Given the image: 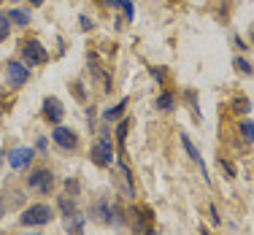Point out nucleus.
Here are the masks:
<instances>
[{
  "instance_id": "obj_14",
  "label": "nucleus",
  "mask_w": 254,
  "mask_h": 235,
  "mask_svg": "<svg viewBox=\"0 0 254 235\" xmlns=\"http://www.w3.org/2000/svg\"><path fill=\"white\" fill-rule=\"evenodd\" d=\"M92 216H98L100 222H111V208H108V203H106V200H100L98 206L92 208Z\"/></svg>"
},
{
  "instance_id": "obj_6",
  "label": "nucleus",
  "mask_w": 254,
  "mask_h": 235,
  "mask_svg": "<svg viewBox=\"0 0 254 235\" xmlns=\"http://www.w3.org/2000/svg\"><path fill=\"white\" fill-rule=\"evenodd\" d=\"M5 76H8L11 87H22V84H27V78H30V68L25 62H8L5 65Z\"/></svg>"
},
{
  "instance_id": "obj_9",
  "label": "nucleus",
  "mask_w": 254,
  "mask_h": 235,
  "mask_svg": "<svg viewBox=\"0 0 254 235\" xmlns=\"http://www.w3.org/2000/svg\"><path fill=\"white\" fill-rule=\"evenodd\" d=\"M44 114H46V119L54 124H60L63 122V117H65V111H63V103H60L57 98H46L44 100Z\"/></svg>"
},
{
  "instance_id": "obj_12",
  "label": "nucleus",
  "mask_w": 254,
  "mask_h": 235,
  "mask_svg": "<svg viewBox=\"0 0 254 235\" xmlns=\"http://www.w3.org/2000/svg\"><path fill=\"white\" fill-rule=\"evenodd\" d=\"M125 108H127V100H119L117 106L106 108V114H103V119H106V122H114V119H119V117L125 114Z\"/></svg>"
},
{
  "instance_id": "obj_3",
  "label": "nucleus",
  "mask_w": 254,
  "mask_h": 235,
  "mask_svg": "<svg viewBox=\"0 0 254 235\" xmlns=\"http://www.w3.org/2000/svg\"><path fill=\"white\" fill-rule=\"evenodd\" d=\"M52 184H54V176H52V171H46V168L35 171L33 176L27 178L30 189H38V192H44V195H49V192H52Z\"/></svg>"
},
{
  "instance_id": "obj_17",
  "label": "nucleus",
  "mask_w": 254,
  "mask_h": 235,
  "mask_svg": "<svg viewBox=\"0 0 254 235\" xmlns=\"http://www.w3.org/2000/svg\"><path fill=\"white\" fill-rule=\"evenodd\" d=\"M114 5H119V8L125 11L127 22H132V19H135V8H132V3H130V0H114Z\"/></svg>"
},
{
  "instance_id": "obj_2",
  "label": "nucleus",
  "mask_w": 254,
  "mask_h": 235,
  "mask_svg": "<svg viewBox=\"0 0 254 235\" xmlns=\"http://www.w3.org/2000/svg\"><path fill=\"white\" fill-rule=\"evenodd\" d=\"M92 162H98V165H103V168H108L114 162V143L108 141V135H103L92 146Z\"/></svg>"
},
{
  "instance_id": "obj_24",
  "label": "nucleus",
  "mask_w": 254,
  "mask_h": 235,
  "mask_svg": "<svg viewBox=\"0 0 254 235\" xmlns=\"http://www.w3.org/2000/svg\"><path fill=\"white\" fill-rule=\"evenodd\" d=\"M235 106H238V108H235L238 114H246V111H249V100H238Z\"/></svg>"
},
{
  "instance_id": "obj_11",
  "label": "nucleus",
  "mask_w": 254,
  "mask_h": 235,
  "mask_svg": "<svg viewBox=\"0 0 254 235\" xmlns=\"http://www.w3.org/2000/svg\"><path fill=\"white\" fill-rule=\"evenodd\" d=\"M68 233L70 235H84V216L78 214V211L73 216H68Z\"/></svg>"
},
{
  "instance_id": "obj_13",
  "label": "nucleus",
  "mask_w": 254,
  "mask_h": 235,
  "mask_svg": "<svg viewBox=\"0 0 254 235\" xmlns=\"http://www.w3.org/2000/svg\"><path fill=\"white\" fill-rule=\"evenodd\" d=\"M119 171H122V178H125V192H127V197H135V186H132V173H130V168L125 165H119Z\"/></svg>"
},
{
  "instance_id": "obj_10",
  "label": "nucleus",
  "mask_w": 254,
  "mask_h": 235,
  "mask_svg": "<svg viewBox=\"0 0 254 235\" xmlns=\"http://www.w3.org/2000/svg\"><path fill=\"white\" fill-rule=\"evenodd\" d=\"M5 19L8 22H16V25H30V22H33V16H30V11H25V8H11L8 14H5Z\"/></svg>"
},
{
  "instance_id": "obj_21",
  "label": "nucleus",
  "mask_w": 254,
  "mask_h": 235,
  "mask_svg": "<svg viewBox=\"0 0 254 235\" xmlns=\"http://www.w3.org/2000/svg\"><path fill=\"white\" fill-rule=\"evenodd\" d=\"M127 127H130V122H119V127H117V138H119V149H122V143H125Z\"/></svg>"
},
{
  "instance_id": "obj_29",
  "label": "nucleus",
  "mask_w": 254,
  "mask_h": 235,
  "mask_svg": "<svg viewBox=\"0 0 254 235\" xmlns=\"http://www.w3.org/2000/svg\"><path fill=\"white\" fill-rule=\"evenodd\" d=\"M100 3H106V5H114V0H100Z\"/></svg>"
},
{
  "instance_id": "obj_25",
  "label": "nucleus",
  "mask_w": 254,
  "mask_h": 235,
  "mask_svg": "<svg viewBox=\"0 0 254 235\" xmlns=\"http://www.w3.org/2000/svg\"><path fill=\"white\" fill-rule=\"evenodd\" d=\"M211 219H214V225H222V216H219V211H216V206H211Z\"/></svg>"
},
{
  "instance_id": "obj_20",
  "label": "nucleus",
  "mask_w": 254,
  "mask_h": 235,
  "mask_svg": "<svg viewBox=\"0 0 254 235\" xmlns=\"http://www.w3.org/2000/svg\"><path fill=\"white\" fill-rule=\"evenodd\" d=\"M60 208L65 211V216H73V214H76V206H73V200H68V197H60Z\"/></svg>"
},
{
  "instance_id": "obj_26",
  "label": "nucleus",
  "mask_w": 254,
  "mask_h": 235,
  "mask_svg": "<svg viewBox=\"0 0 254 235\" xmlns=\"http://www.w3.org/2000/svg\"><path fill=\"white\" fill-rule=\"evenodd\" d=\"M78 22H81V30H92V22H89V16H81Z\"/></svg>"
},
{
  "instance_id": "obj_31",
  "label": "nucleus",
  "mask_w": 254,
  "mask_h": 235,
  "mask_svg": "<svg viewBox=\"0 0 254 235\" xmlns=\"http://www.w3.org/2000/svg\"><path fill=\"white\" fill-rule=\"evenodd\" d=\"M0 216H3V200H0Z\"/></svg>"
},
{
  "instance_id": "obj_1",
  "label": "nucleus",
  "mask_w": 254,
  "mask_h": 235,
  "mask_svg": "<svg viewBox=\"0 0 254 235\" xmlns=\"http://www.w3.org/2000/svg\"><path fill=\"white\" fill-rule=\"evenodd\" d=\"M54 219V211L52 206H46V203H35V206H30L22 211L19 222L25 227H41V225H49V222Z\"/></svg>"
},
{
  "instance_id": "obj_23",
  "label": "nucleus",
  "mask_w": 254,
  "mask_h": 235,
  "mask_svg": "<svg viewBox=\"0 0 254 235\" xmlns=\"http://www.w3.org/2000/svg\"><path fill=\"white\" fill-rule=\"evenodd\" d=\"M219 165H222V168H225V173H227V178H233V176H235V171H233V165H230V162H227V160H222V157H219Z\"/></svg>"
},
{
  "instance_id": "obj_8",
  "label": "nucleus",
  "mask_w": 254,
  "mask_h": 235,
  "mask_svg": "<svg viewBox=\"0 0 254 235\" xmlns=\"http://www.w3.org/2000/svg\"><path fill=\"white\" fill-rule=\"evenodd\" d=\"M33 149H25V146H19V149H14V152L8 154V165L11 168H16V171H19V168H27L30 162H33Z\"/></svg>"
},
{
  "instance_id": "obj_27",
  "label": "nucleus",
  "mask_w": 254,
  "mask_h": 235,
  "mask_svg": "<svg viewBox=\"0 0 254 235\" xmlns=\"http://www.w3.org/2000/svg\"><path fill=\"white\" fill-rule=\"evenodd\" d=\"M35 146H38L41 154H46V138H38V143H35Z\"/></svg>"
},
{
  "instance_id": "obj_32",
  "label": "nucleus",
  "mask_w": 254,
  "mask_h": 235,
  "mask_svg": "<svg viewBox=\"0 0 254 235\" xmlns=\"http://www.w3.org/2000/svg\"><path fill=\"white\" fill-rule=\"evenodd\" d=\"M25 235H41V233H25Z\"/></svg>"
},
{
  "instance_id": "obj_15",
  "label": "nucleus",
  "mask_w": 254,
  "mask_h": 235,
  "mask_svg": "<svg viewBox=\"0 0 254 235\" xmlns=\"http://www.w3.org/2000/svg\"><path fill=\"white\" fill-rule=\"evenodd\" d=\"M173 106H176V98H173L171 92H162L160 98H157V108H160V111H171Z\"/></svg>"
},
{
  "instance_id": "obj_34",
  "label": "nucleus",
  "mask_w": 254,
  "mask_h": 235,
  "mask_svg": "<svg viewBox=\"0 0 254 235\" xmlns=\"http://www.w3.org/2000/svg\"><path fill=\"white\" fill-rule=\"evenodd\" d=\"M0 3H3V0H0Z\"/></svg>"
},
{
  "instance_id": "obj_28",
  "label": "nucleus",
  "mask_w": 254,
  "mask_h": 235,
  "mask_svg": "<svg viewBox=\"0 0 254 235\" xmlns=\"http://www.w3.org/2000/svg\"><path fill=\"white\" fill-rule=\"evenodd\" d=\"M30 3H33V5H41V3H44V0H30Z\"/></svg>"
},
{
  "instance_id": "obj_19",
  "label": "nucleus",
  "mask_w": 254,
  "mask_h": 235,
  "mask_svg": "<svg viewBox=\"0 0 254 235\" xmlns=\"http://www.w3.org/2000/svg\"><path fill=\"white\" fill-rule=\"evenodd\" d=\"M146 222H149V214H146V211H143V214H138V222L132 225L135 235H143V233H146Z\"/></svg>"
},
{
  "instance_id": "obj_7",
  "label": "nucleus",
  "mask_w": 254,
  "mask_h": 235,
  "mask_svg": "<svg viewBox=\"0 0 254 235\" xmlns=\"http://www.w3.org/2000/svg\"><path fill=\"white\" fill-rule=\"evenodd\" d=\"M179 141H181V146H184V152L190 154V160H195L197 165H200V173H203L205 184H211V176H208V171H205V162H203L200 152H197V146H195V143H192V138L187 135V132H181V135H179Z\"/></svg>"
},
{
  "instance_id": "obj_18",
  "label": "nucleus",
  "mask_w": 254,
  "mask_h": 235,
  "mask_svg": "<svg viewBox=\"0 0 254 235\" xmlns=\"http://www.w3.org/2000/svg\"><path fill=\"white\" fill-rule=\"evenodd\" d=\"M233 65H235V70H241V73H246V76H252V73H254L252 62H249V59H244V57H235V59H233Z\"/></svg>"
},
{
  "instance_id": "obj_4",
  "label": "nucleus",
  "mask_w": 254,
  "mask_h": 235,
  "mask_svg": "<svg viewBox=\"0 0 254 235\" xmlns=\"http://www.w3.org/2000/svg\"><path fill=\"white\" fill-rule=\"evenodd\" d=\"M22 54H25V65L30 68V65H41V62H46V49L38 44V41H27L25 46H22Z\"/></svg>"
},
{
  "instance_id": "obj_16",
  "label": "nucleus",
  "mask_w": 254,
  "mask_h": 235,
  "mask_svg": "<svg viewBox=\"0 0 254 235\" xmlns=\"http://www.w3.org/2000/svg\"><path fill=\"white\" fill-rule=\"evenodd\" d=\"M238 132H241V138H244L246 143H254V122H241Z\"/></svg>"
},
{
  "instance_id": "obj_5",
  "label": "nucleus",
  "mask_w": 254,
  "mask_h": 235,
  "mask_svg": "<svg viewBox=\"0 0 254 235\" xmlns=\"http://www.w3.org/2000/svg\"><path fill=\"white\" fill-rule=\"evenodd\" d=\"M52 138H54V143H57L60 149H65V152H70V149H76V146H78L76 132H73V130H68V127H63V124H57V127L52 130Z\"/></svg>"
},
{
  "instance_id": "obj_22",
  "label": "nucleus",
  "mask_w": 254,
  "mask_h": 235,
  "mask_svg": "<svg viewBox=\"0 0 254 235\" xmlns=\"http://www.w3.org/2000/svg\"><path fill=\"white\" fill-rule=\"evenodd\" d=\"M5 38H8V19L3 16L0 19V41H5Z\"/></svg>"
},
{
  "instance_id": "obj_30",
  "label": "nucleus",
  "mask_w": 254,
  "mask_h": 235,
  "mask_svg": "<svg viewBox=\"0 0 254 235\" xmlns=\"http://www.w3.org/2000/svg\"><path fill=\"white\" fill-rule=\"evenodd\" d=\"M143 235H157V233H154V230H146V233H143Z\"/></svg>"
},
{
  "instance_id": "obj_33",
  "label": "nucleus",
  "mask_w": 254,
  "mask_h": 235,
  "mask_svg": "<svg viewBox=\"0 0 254 235\" xmlns=\"http://www.w3.org/2000/svg\"><path fill=\"white\" fill-rule=\"evenodd\" d=\"M200 235H208V233H205V230H203V233H200Z\"/></svg>"
},
{
  "instance_id": "obj_35",
  "label": "nucleus",
  "mask_w": 254,
  "mask_h": 235,
  "mask_svg": "<svg viewBox=\"0 0 254 235\" xmlns=\"http://www.w3.org/2000/svg\"><path fill=\"white\" fill-rule=\"evenodd\" d=\"M0 235H3V233H0Z\"/></svg>"
}]
</instances>
